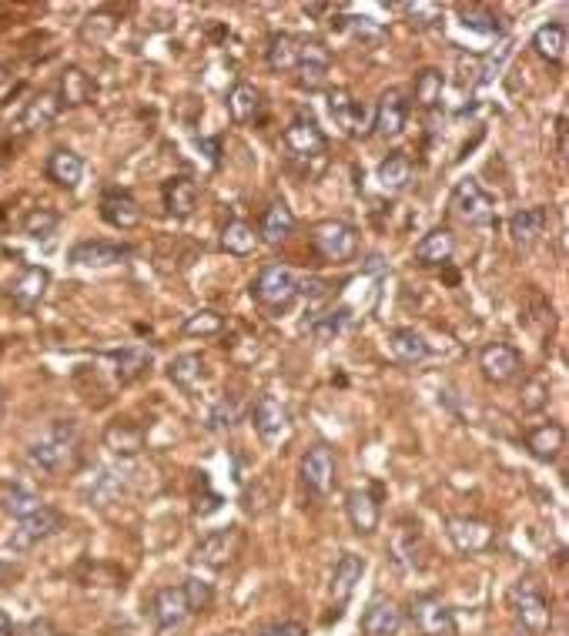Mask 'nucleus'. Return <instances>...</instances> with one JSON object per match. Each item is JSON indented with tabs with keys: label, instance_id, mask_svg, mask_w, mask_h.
I'll return each mask as SVG.
<instances>
[{
	"label": "nucleus",
	"instance_id": "obj_1",
	"mask_svg": "<svg viewBox=\"0 0 569 636\" xmlns=\"http://www.w3.org/2000/svg\"><path fill=\"white\" fill-rule=\"evenodd\" d=\"M27 462H31L34 469L47 472V476H61V472L74 469L77 466V426L71 419L67 422H57V426L34 442L31 449H27Z\"/></svg>",
	"mask_w": 569,
	"mask_h": 636
},
{
	"label": "nucleus",
	"instance_id": "obj_2",
	"mask_svg": "<svg viewBox=\"0 0 569 636\" xmlns=\"http://www.w3.org/2000/svg\"><path fill=\"white\" fill-rule=\"evenodd\" d=\"M252 298L268 312H285L298 298V275L288 265H265L252 282Z\"/></svg>",
	"mask_w": 569,
	"mask_h": 636
},
{
	"label": "nucleus",
	"instance_id": "obj_3",
	"mask_svg": "<svg viewBox=\"0 0 569 636\" xmlns=\"http://www.w3.org/2000/svg\"><path fill=\"white\" fill-rule=\"evenodd\" d=\"M452 211L466 221V225L489 228L496 225V198L479 185L476 178H462L452 191Z\"/></svg>",
	"mask_w": 569,
	"mask_h": 636
},
{
	"label": "nucleus",
	"instance_id": "obj_4",
	"mask_svg": "<svg viewBox=\"0 0 569 636\" xmlns=\"http://www.w3.org/2000/svg\"><path fill=\"white\" fill-rule=\"evenodd\" d=\"M509 600H513V610H516L519 623H523V630L529 636H543L549 630V623H553V610H549L546 593L539 590L533 580L516 583L513 593H509Z\"/></svg>",
	"mask_w": 569,
	"mask_h": 636
},
{
	"label": "nucleus",
	"instance_id": "obj_5",
	"mask_svg": "<svg viewBox=\"0 0 569 636\" xmlns=\"http://www.w3.org/2000/svg\"><path fill=\"white\" fill-rule=\"evenodd\" d=\"M285 151L288 158L298 161V165H308V161H322L325 158V148H329V141H325V131L318 128L315 118H308V114H298V118L285 128Z\"/></svg>",
	"mask_w": 569,
	"mask_h": 636
},
{
	"label": "nucleus",
	"instance_id": "obj_6",
	"mask_svg": "<svg viewBox=\"0 0 569 636\" xmlns=\"http://www.w3.org/2000/svg\"><path fill=\"white\" fill-rule=\"evenodd\" d=\"M312 245L325 262L345 265L359 252V235H355V228L345 225V221H322V225H315L312 231Z\"/></svg>",
	"mask_w": 569,
	"mask_h": 636
},
{
	"label": "nucleus",
	"instance_id": "obj_7",
	"mask_svg": "<svg viewBox=\"0 0 569 636\" xmlns=\"http://www.w3.org/2000/svg\"><path fill=\"white\" fill-rule=\"evenodd\" d=\"M241 543H245V533L238 526L228 529H215L198 543L195 560L201 566H211V570H225L228 563H235V556L241 553Z\"/></svg>",
	"mask_w": 569,
	"mask_h": 636
},
{
	"label": "nucleus",
	"instance_id": "obj_8",
	"mask_svg": "<svg viewBox=\"0 0 569 636\" xmlns=\"http://www.w3.org/2000/svg\"><path fill=\"white\" fill-rule=\"evenodd\" d=\"M409 620L422 636H456V620H452V610L439 596H416L409 606Z\"/></svg>",
	"mask_w": 569,
	"mask_h": 636
},
{
	"label": "nucleus",
	"instance_id": "obj_9",
	"mask_svg": "<svg viewBox=\"0 0 569 636\" xmlns=\"http://www.w3.org/2000/svg\"><path fill=\"white\" fill-rule=\"evenodd\" d=\"M61 526H64V516L51 506H41V509H34L31 516L17 519L11 546L17 553H24V549H34L37 543H44V539H51L54 533H61Z\"/></svg>",
	"mask_w": 569,
	"mask_h": 636
},
{
	"label": "nucleus",
	"instance_id": "obj_10",
	"mask_svg": "<svg viewBox=\"0 0 569 636\" xmlns=\"http://www.w3.org/2000/svg\"><path fill=\"white\" fill-rule=\"evenodd\" d=\"M329 111H332L335 124L342 128V134H349V138H365L372 128V108L362 101H355L345 88L329 91Z\"/></svg>",
	"mask_w": 569,
	"mask_h": 636
},
{
	"label": "nucleus",
	"instance_id": "obj_11",
	"mask_svg": "<svg viewBox=\"0 0 569 636\" xmlns=\"http://www.w3.org/2000/svg\"><path fill=\"white\" fill-rule=\"evenodd\" d=\"M335 476H339V459L329 446H315L302 456V483L308 493L315 496H329L335 486Z\"/></svg>",
	"mask_w": 569,
	"mask_h": 636
},
{
	"label": "nucleus",
	"instance_id": "obj_12",
	"mask_svg": "<svg viewBox=\"0 0 569 636\" xmlns=\"http://www.w3.org/2000/svg\"><path fill=\"white\" fill-rule=\"evenodd\" d=\"M446 533L459 553H486V549H493L496 543V529L472 516H449Z\"/></svg>",
	"mask_w": 569,
	"mask_h": 636
},
{
	"label": "nucleus",
	"instance_id": "obj_13",
	"mask_svg": "<svg viewBox=\"0 0 569 636\" xmlns=\"http://www.w3.org/2000/svg\"><path fill=\"white\" fill-rule=\"evenodd\" d=\"M405 121H409V101L399 88H389L372 111V128L379 138L392 141L405 131Z\"/></svg>",
	"mask_w": 569,
	"mask_h": 636
},
{
	"label": "nucleus",
	"instance_id": "obj_14",
	"mask_svg": "<svg viewBox=\"0 0 569 636\" xmlns=\"http://www.w3.org/2000/svg\"><path fill=\"white\" fill-rule=\"evenodd\" d=\"M479 369L493 385H506L513 382L519 372H523V355H519L513 345L506 342H493L479 352Z\"/></svg>",
	"mask_w": 569,
	"mask_h": 636
},
{
	"label": "nucleus",
	"instance_id": "obj_15",
	"mask_svg": "<svg viewBox=\"0 0 569 636\" xmlns=\"http://www.w3.org/2000/svg\"><path fill=\"white\" fill-rule=\"evenodd\" d=\"M329 67H332V54L325 44L318 41H302L298 44V84L308 91H318L325 88V81H329Z\"/></svg>",
	"mask_w": 569,
	"mask_h": 636
},
{
	"label": "nucleus",
	"instance_id": "obj_16",
	"mask_svg": "<svg viewBox=\"0 0 569 636\" xmlns=\"http://www.w3.org/2000/svg\"><path fill=\"white\" fill-rule=\"evenodd\" d=\"M134 248L131 245H118V242H101V238H88V242H77L71 248V262L77 268H108V265H121L124 258H131Z\"/></svg>",
	"mask_w": 569,
	"mask_h": 636
},
{
	"label": "nucleus",
	"instance_id": "obj_17",
	"mask_svg": "<svg viewBox=\"0 0 569 636\" xmlns=\"http://www.w3.org/2000/svg\"><path fill=\"white\" fill-rule=\"evenodd\" d=\"M252 422H255L258 439H262L265 446H275V442L288 432V409L275 399V395H262L252 409Z\"/></svg>",
	"mask_w": 569,
	"mask_h": 636
},
{
	"label": "nucleus",
	"instance_id": "obj_18",
	"mask_svg": "<svg viewBox=\"0 0 569 636\" xmlns=\"http://www.w3.org/2000/svg\"><path fill=\"white\" fill-rule=\"evenodd\" d=\"M101 218L108 221L111 228L131 231V228H138L141 208H138V201H134L131 191H124V188H108V191L101 195Z\"/></svg>",
	"mask_w": 569,
	"mask_h": 636
},
{
	"label": "nucleus",
	"instance_id": "obj_19",
	"mask_svg": "<svg viewBox=\"0 0 569 636\" xmlns=\"http://www.w3.org/2000/svg\"><path fill=\"white\" fill-rule=\"evenodd\" d=\"M198 198H201L198 181L188 175H175L161 185V201H165V211L171 218H191L198 208Z\"/></svg>",
	"mask_w": 569,
	"mask_h": 636
},
{
	"label": "nucleus",
	"instance_id": "obj_20",
	"mask_svg": "<svg viewBox=\"0 0 569 636\" xmlns=\"http://www.w3.org/2000/svg\"><path fill=\"white\" fill-rule=\"evenodd\" d=\"M188 600H185V590L181 586H165V590L154 593L151 600V616L154 623L161 626V630H175L188 620Z\"/></svg>",
	"mask_w": 569,
	"mask_h": 636
},
{
	"label": "nucleus",
	"instance_id": "obj_21",
	"mask_svg": "<svg viewBox=\"0 0 569 636\" xmlns=\"http://www.w3.org/2000/svg\"><path fill=\"white\" fill-rule=\"evenodd\" d=\"M47 285H51V272H47V268H41V265H27L24 272L17 275V282L11 288L14 305L24 308V312H34V308L41 305Z\"/></svg>",
	"mask_w": 569,
	"mask_h": 636
},
{
	"label": "nucleus",
	"instance_id": "obj_22",
	"mask_svg": "<svg viewBox=\"0 0 569 636\" xmlns=\"http://www.w3.org/2000/svg\"><path fill=\"white\" fill-rule=\"evenodd\" d=\"M108 359L114 365V379H118L121 385H131V382H138L141 375L151 372L154 352L144 349V345H128V349L108 352Z\"/></svg>",
	"mask_w": 569,
	"mask_h": 636
},
{
	"label": "nucleus",
	"instance_id": "obj_23",
	"mask_svg": "<svg viewBox=\"0 0 569 636\" xmlns=\"http://www.w3.org/2000/svg\"><path fill=\"white\" fill-rule=\"evenodd\" d=\"M546 225H549L546 208H523L509 218V238H513L516 248H533L546 235Z\"/></svg>",
	"mask_w": 569,
	"mask_h": 636
},
{
	"label": "nucleus",
	"instance_id": "obj_24",
	"mask_svg": "<svg viewBox=\"0 0 569 636\" xmlns=\"http://www.w3.org/2000/svg\"><path fill=\"white\" fill-rule=\"evenodd\" d=\"M452 255H456V235H452L449 228H432L426 235L416 242V258L422 265L429 268H439V265H449Z\"/></svg>",
	"mask_w": 569,
	"mask_h": 636
},
{
	"label": "nucleus",
	"instance_id": "obj_25",
	"mask_svg": "<svg viewBox=\"0 0 569 636\" xmlns=\"http://www.w3.org/2000/svg\"><path fill=\"white\" fill-rule=\"evenodd\" d=\"M44 175L47 181H54L57 188H77L81 185V178H84V161H81V154H74L71 148H57L51 151V158H47V165H44Z\"/></svg>",
	"mask_w": 569,
	"mask_h": 636
},
{
	"label": "nucleus",
	"instance_id": "obj_26",
	"mask_svg": "<svg viewBox=\"0 0 569 636\" xmlns=\"http://www.w3.org/2000/svg\"><path fill=\"white\" fill-rule=\"evenodd\" d=\"M526 449L529 456L539 462H553L559 459V452L566 449V429L559 426V422H543V426H536L526 436Z\"/></svg>",
	"mask_w": 569,
	"mask_h": 636
},
{
	"label": "nucleus",
	"instance_id": "obj_27",
	"mask_svg": "<svg viewBox=\"0 0 569 636\" xmlns=\"http://www.w3.org/2000/svg\"><path fill=\"white\" fill-rule=\"evenodd\" d=\"M402 630V610L392 600H372L362 616L365 636H399Z\"/></svg>",
	"mask_w": 569,
	"mask_h": 636
},
{
	"label": "nucleus",
	"instance_id": "obj_28",
	"mask_svg": "<svg viewBox=\"0 0 569 636\" xmlns=\"http://www.w3.org/2000/svg\"><path fill=\"white\" fill-rule=\"evenodd\" d=\"M345 513H349V523L355 526L359 536H369L379 529V503H375V496L365 493V489H352V493L345 496Z\"/></svg>",
	"mask_w": 569,
	"mask_h": 636
},
{
	"label": "nucleus",
	"instance_id": "obj_29",
	"mask_svg": "<svg viewBox=\"0 0 569 636\" xmlns=\"http://www.w3.org/2000/svg\"><path fill=\"white\" fill-rule=\"evenodd\" d=\"M375 181H379V188L389 191V195H399V191L409 188V181H412V161H409V154L392 151L389 158H382L379 168H375Z\"/></svg>",
	"mask_w": 569,
	"mask_h": 636
},
{
	"label": "nucleus",
	"instance_id": "obj_30",
	"mask_svg": "<svg viewBox=\"0 0 569 636\" xmlns=\"http://www.w3.org/2000/svg\"><path fill=\"white\" fill-rule=\"evenodd\" d=\"M389 352L402 365H422L429 359V342L416 329H395L389 332Z\"/></svg>",
	"mask_w": 569,
	"mask_h": 636
},
{
	"label": "nucleus",
	"instance_id": "obj_31",
	"mask_svg": "<svg viewBox=\"0 0 569 636\" xmlns=\"http://www.w3.org/2000/svg\"><path fill=\"white\" fill-rule=\"evenodd\" d=\"M292 231H295L292 208H288L285 201H275V205L262 215V225H258V238H262L265 245H282V242H288V235H292Z\"/></svg>",
	"mask_w": 569,
	"mask_h": 636
},
{
	"label": "nucleus",
	"instance_id": "obj_32",
	"mask_svg": "<svg viewBox=\"0 0 569 636\" xmlns=\"http://www.w3.org/2000/svg\"><path fill=\"white\" fill-rule=\"evenodd\" d=\"M168 375H171V382H175L181 392H198L201 385L208 382V365H205L201 355L185 352V355H178V359L171 362Z\"/></svg>",
	"mask_w": 569,
	"mask_h": 636
},
{
	"label": "nucleus",
	"instance_id": "obj_33",
	"mask_svg": "<svg viewBox=\"0 0 569 636\" xmlns=\"http://www.w3.org/2000/svg\"><path fill=\"white\" fill-rule=\"evenodd\" d=\"M104 446L111 452H118V456H138L144 449V429L134 426L128 419H118L104 429Z\"/></svg>",
	"mask_w": 569,
	"mask_h": 636
},
{
	"label": "nucleus",
	"instance_id": "obj_34",
	"mask_svg": "<svg viewBox=\"0 0 569 636\" xmlns=\"http://www.w3.org/2000/svg\"><path fill=\"white\" fill-rule=\"evenodd\" d=\"M362 573H365V560L355 553H345L339 563H335V573H332V596L339 603H345L349 596L355 593V586L362 583Z\"/></svg>",
	"mask_w": 569,
	"mask_h": 636
},
{
	"label": "nucleus",
	"instance_id": "obj_35",
	"mask_svg": "<svg viewBox=\"0 0 569 636\" xmlns=\"http://www.w3.org/2000/svg\"><path fill=\"white\" fill-rule=\"evenodd\" d=\"M533 51L543 57L546 64H563V57H566V27L559 21L543 24L533 34Z\"/></svg>",
	"mask_w": 569,
	"mask_h": 636
},
{
	"label": "nucleus",
	"instance_id": "obj_36",
	"mask_svg": "<svg viewBox=\"0 0 569 636\" xmlns=\"http://www.w3.org/2000/svg\"><path fill=\"white\" fill-rule=\"evenodd\" d=\"M258 111H262V94H258V88H252V84L238 81L235 88H231L228 94V114L235 124H248L258 118Z\"/></svg>",
	"mask_w": 569,
	"mask_h": 636
},
{
	"label": "nucleus",
	"instance_id": "obj_37",
	"mask_svg": "<svg viewBox=\"0 0 569 636\" xmlns=\"http://www.w3.org/2000/svg\"><path fill=\"white\" fill-rule=\"evenodd\" d=\"M94 94V81L88 74L81 71V67H67L61 74V94H57V101H61V108H77V104H88Z\"/></svg>",
	"mask_w": 569,
	"mask_h": 636
},
{
	"label": "nucleus",
	"instance_id": "obj_38",
	"mask_svg": "<svg viewBox=\"0 0 569 636\" xmlns=\"http://www.w3.org/2000/svg\"><path fill=\"white\" fill-rule=\"evenodd\" d=\"M349 322H352V308L339 305V308H332V312L315 315L312 325H308V332H312L315 342H335L345 329H349Z\"/></svg>",
	"mask_w": 569,
	"mask_h": 636
},
{
	"label": "nucleus",
	"instance_id": "obj_39",
	"mask_svg": "<svg viewBox=\"0 0 569 636\" xmlns=\"http://www.w3.org/2000/svg\"><path fill=\"white\" fill-rule=\"evenodd\" d=\"M298 37L295 34H272L268 37V51H265V57H268V67H272V71H295L298 67Z\"/></svg>",
	"mask_w": 569,
	"mask_h": 636
},
{
	"label": "nucleus",
	"instance_id": "obj_40",
	"mask_svg": "<svg viewBox=\"0 0 569 636\" xmlns=\"http://www.w3.org/2000/svg\"><path fill=\"white\" fill-rule=\"evenodd\" d=\"M57 114H61V101H57L54 91H44V94H37L31 104H27L21 124H24V131H41L57 118Z\"/></svg>",
	"mask_w": 569,
	"mask_h": 636
},
{
	"label": "nucleus",
	"instance_id": "obj_41",
	"mask_svg": "<svg viewBox=\"0 0 569 636\" xmlns=\"http://www.w3.org/2000/svg\"><path fill=\"white\" fill-rule=\"evenodd\" d=\"M221 245H225V252H228V255L245 258V255H252V252H255L258 235H255V228L248 225V221L235 218V221H228L225 235H221Z\"/></svg>",
	"mask_w": 569,
	"mask_h": 636
},
{
	"label": "nucleus",
	"instance_id": "obj_42",
	"mask_svg": "<svg viewBox=\"0 0 569 636\" xmlns=\"http://www.w3.org/2000/svg\"><path fill=\"white\" fill-rule=\"evenodd\" d=\"M41 496L34 493V489H27V486H7L4 489V496H0V509H4L7 516H14V519H24V516H31L34 509H41Z\"/></svg>",
	"mask_w": 569,
	"mask_h": 636
},
{
	"label": "nucleus",
	"instance_id": "obj_43",
	"mask_svg": "<svg viewBox=\"0 0 569 636\" xmlns=\"http://www.w3.org/2000/svg\"><path fill=\"white\" fill-rule=\"evenodd\" d=\"M442 88H446V77H442L439 67H422V71L416 74V101L419 108H439L442 101Z\"/></svg>",
	"mask_w": 569,
	"mask_h": 636
},
{
	"label": "nucleus",
	"instance_id": "obj_44",
	"mask_svg": "<svg viewBox=\"0 0 569 636\" xmlns=\"http://www.w3.org/2000/svg\"><path fill=\"white\" fill-rule=\"evenodd\" d=\"M181 332H185L188 339H211V335H221V332H225V315L215 312V308H201V312H195V315L185 318Z\"/></svg>",
	"mask_w": 569,
	"mask_h": 636
},
{
	"label": "nucleus",
	"instance_id": "obj_45",
	"mask_svg": "<svg viewBox=\"0 0 569 636\" xmlns=\"http://www.w3.org/2000/svg\"><path fill=\"white\" fill-rule=\"evenodd\" d=\"M459 17H462V27H466V31H476V34H482V37H496L499 31H503L499 17H496L493 11H489V7H479V4L462 7Z\"/></svg>",
	"mask_w": 569,
	"mask_h": 636
},
{
	"label": "nucleus",
	"instance_id": "obj_46",
	"mask_svg": "<svg viewBox=\"0 0 569 636\" xmlns=\"http://www.w3.org/2000/svg\"><path fill=\"white\" fill-rule=\"evenodd\" d=\"M57 231V215L51 208H34L31 215L24 218V235L34 238V242H47Z\"/></svg>",
	"mask_w": 569,
	"mask_h": 636
},
{
	"label": "nucleus",
	"instance_id": "obj_47",
	"mask_svg": "<svg viewBox=\"0 0 569 636\" xmlns=\"http://www.w3.org/2000/svg\"><path fill=\"white\" fill-rule=\"evenodd\" d=\"M339 27H342V31L355 34V37H362V41H382V37H385V31L372 21V17H359V14L339 17Z\"/></svg>",
	"mask_w": 569,
	"mask_h": 636
},
{
	"label": "nucleus",
	"instance_id": "obj_48",
	"mask_svg": "<svg viewBox=\"0 0 569 636\" xmlns=\"http://www.w3.org/2000/svg\"><path fill=\"white\" fill-rule=\"evenodd\" d=\"M181 590H185V600H188V610H191V613L208 610V603H211V586H208L205 580H198V576H188Z\"/></svg>",
	"mask_w": 569,
	"mask_h": 636
},
{
	"label": "nucleus",
	"instance_id": "obj_49",
	"mask_svg": "<svg viewBox=\"0 0 569 636\" xmlns=\"http://www.w3.org/2000/svg\"><path fill=\"white\" fill-rule=\"evenodd\" d=\"M238 422V406L228 399H221L215 412H211V429H231Z\"/></svg>",
	"mask_w": 569,
	"mask_h": 636
},
{
	"label": "nucleus",
	"instance_id": "obj_50",
	"mask_svg": "<svg viewBox=\"0 0 569 636\" xmlns=\"http://www.w3.org/2000/svg\"><path fill=\"white\" fill-rule=\"evenodd\" d=\"M399 11H405L409 17H419V27H429L432 21H439L442 17V7H436V4H402Z\"/></svg>",
	"mask_w": 569,
	"mask_h": 636
},
{
	"label": "nucleus",
	"instance_id": "obj_51",
	"mask_svg": "<svg viewBox=\"0 0 569 636\" xmlns=\"http://www.w3.org/2000/svg\"><path fill=\"white\" fill-rule=\"evenodd\" d=\"M546 399H549V389L539 379L533 382H526V399H523V409L526 412H536V409H543L546 406Z\"/></svg>",
	"mask_w": 569,
	"mask_h": 636
},
{
	"label": "nucleus",
	"instance_id": "obj_52",
	"mask_svg": "<svg viewBox=\"0 0 569 636\" xmlns=\"http://www.w3.org/2000/svg\"><path fill=\"white\" fill-rule=\"evenodd\" d=\"M262 636H305V626L302 623H275V626H268Z\"/></svg>",
	"mask_w": 569,
	"mask_h": 636
},
{
	"label": "nucleus",
	"instance_id": "obj_53",
	"mask_svg": "<svg viewBox=\"0 0 569 636\" xmlns=\"http://www.w3.org/2000/svg\"><path fill=\"white\" fill-rule=\"evenodd\" d=\"M198 148H205V151H208V161H211V165H215V168L221 165V144H218L215 138H201V141H198Z\"/></svg>",
	"mask_w": 569,
	"mask_h": 636
},
{
	"label": "nucleus",
	"instance_id": "obj_54",
	"mask_svg": "<svg viewBox=\"0 0 569 636\" xmlns=\"http://www.w3.org/2000/svg\"><path fill=\"white\" fill-rule=\"evenodd\" d=\"M21 636H54V630H51V623H44V620H34V623L27 626V630H24Z\"/></svg>",
	"mask_w": 569,
	"mask_h": 636
},
{
	"label": "nucleus",
	"instance_id": "obj_55",
	"mask_svg": "<svg viewBox=\"0 0 569 636\" xmlns=\"http://www.w3.org/2000/svg\"><path fill=\"white\" fill-rule=\"evenodd\" d=\"M556 138H559V158H566V118L556 121Z\"/></svg>",
	"mask_w": 569,
	"mask_h": 636
},
{
	"label": "nucleus",
	"instance_id": "obj_56",
	"mask_svg": "<svg viewBox=\"0 0 569 636\" xmlns=\"http://www.w3.org/2000/svg\"><path fill=\"white\" fill-rule=\"evenodd\" d=\"M0 636H14V623L4 610H0Z\"/></svg>",
	"mask_w": 569,
	"mask_h": 636
},
{
	"label": "nucleus",
	"instance_id": "obj_57",
	"mask_svg": "<svg viewBox=\"0 0 569 636\" xmlns=\"http://www.w3.org/2000/svg\"><path fill=\"white\" fill-rule=\"evenodd\" d=\"M17 570H14V566L11 563H4V560H0V586H4L7 580H11V576H14Z\"/></svg>",
	"mask_w": 569,
	"mask_h": 636
},
{
	"label": "nucleus",
	"instance_id": "obj_58",
	"mask_svg": "<svg viewBox=\"0 0 569 636\" xmlns=\"http://www.w3.org/2000/svg\"><path fill=\"white\" fill-rule=\"evenodd\" d=\"M218 636H241L238 630H228V633H218Z\"/></svg>",
	"mask_w": 569,
	"mask_h": 636
},
{
	"label": "nucleus",
	"instance_id": "obj_59",
	"mask_svg": "<svg viewBox=\"0 0 569 636\" xmlns=\"http://www.w3.org/2000/svg\"><path fill=\"white\" fill-rule=\"evenodd\" d=\"M516 636H519V633H516ZM523 636H526V633H523Z\"/></svg>",
	"mask_w": 569,
	"mask_h": 636
}]
</instances>
